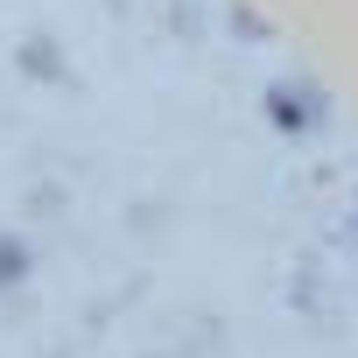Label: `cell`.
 Instances as JSON below:
<instances>
[{
	"label": "cell",
	"instance_id": "obj_1",
	"mask_svg": "<svg viewBox=\"0 0 358 358\" xmlns=\"http://www.w3.org/2000/svg\"><path fill=\"white\" fill-rule=\"evenodd\" d=\"M267 120H274V127H288V134H302V127H316V120H323V92H309V85H295V78H288V85H274V92H267Z\"/></svg>",
	"mask_w": 358,
	"mask_h": 358
},
{
	"label": "cell",
	"instance_id": "obj_2",
	"mask_svg": "<svg viewBox=\"0 0 358 358\" xmlns=\"http://www.w3.org/2000/svg\"><path fill=\"white\" fill-rule=\"evenodd\" d=\"M29 281V246L15 232H0V288H22Z\"/></svg>",
	"mask_w": 358,
	"mask_h": 358
}]
</instances>
